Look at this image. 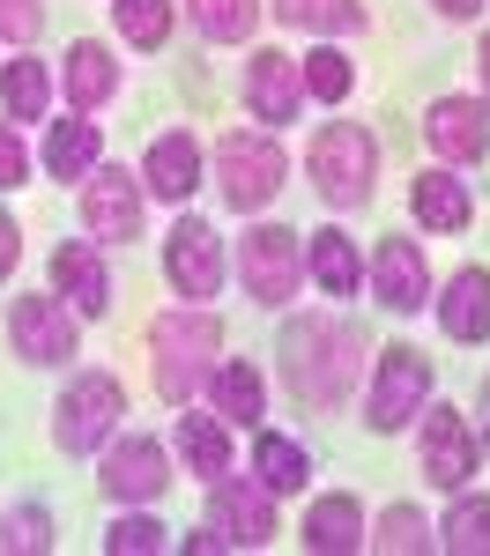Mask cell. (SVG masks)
Returning <instances> with one entry per match:
<instances>
[{
    "label": "cell",
    "instance_id": "11",
    "mask_svg": "<svg viewBox=\"0 0 490 556\" xmlns=\"http://www.w3.org/2000/svg\"><path fill=\"white\" fill-rule=\"evenodd\" d=\"M372 290L387 312H424L431 298V275H424V253L409 245V238H387L379 253H372Z\"/></svg>",
    "mask_w": 490,
    "mask_h": 556
},
{
    "label": "cell",
    "instance_id": "25",
    "mask_svg": "<svg viewBox=\"0 0 490 556\" xmlns=\"http://www.w3.org/2000/svg\"><path fill=\"white\" fill-rule=\"evenodd\" d=\"M45 164L60 178H89V164H97V127L89 119H60L52 141H45Z\"/></svg>",
    "mask_w": 490,
    "mask_h": 556
},
{
    "label": "cell",
    "instance_id": "37",
    "mask_svg": "<svg viewBox=\"0 0 490 556\" xmlns=\"http://www.w3.org/2000/svg\"><path fill=\"white\" fill-rule=\"evenodd\" d=\"M0 38L8 45L38 38V0H0Z\"/></svg>",
    "mask_w": 490,
    "mask_h": 556
},
{
    "label": "cell",
    "instance_id": "21",
    "mask_svg": "<svg viewBox=\"0 0 490 556\" xmlns=\"http://www.w3.org/2000/svg\"><path fill=\"white\" fill-rule=\"evenodd\" d=\"M409 201H416V215H424V230H461V223L476 215L468 186H461V178H445V172H424Z\"/></svg>",
    "mask_w": 490,
    "mask_h": 556
},
{
    "label": "cell",
    "instance_id": "31",
    "mask_svg": "<svg viewBox=\"0 0 490 556\" xmlns=\"http://www.w3.org/2000/svg\"><path fill=\"white\" fill-rule=\"evenodd\" d=\"M120 30H127V45H164L172 38V0H120Z\"/></svg>",
    "mask_w": 490,
    "mask_h": 556
},
{
    "label": "cell",
    "instance_id": "35",
    "mask_svg": "<svg viewBox=\"0 0 490 556\" xmlns=\"http://www.w3.org/2000/svg\"><path fill=\"white\" fill-rule=\"evenodd\" d=\"M298 75H305V89H312V97H327V104L350 97V60H342V52H312Z\"/></svg>",
    "mask_w": 490,
    "mask_h": 556
},
{
    "label": "cell",
    "instance_id": "38",
    "mask_svg": "<svg viewBox=\"0 0 490 556\" xmlns=\"http://www.w3.org/2000/svg\"><path fill=\"white\" fill-rule=\"evenodd\" d=\"M23 172H30V156H23V141H15V127H0V186H15Z\"/></svg>",
    "mask_w": 490,
    "mask_h": 556
},
{
    "label": "cell",
    "instance_id": "13",
    "mask_svg": "<svg viewBox=\"0 0 490 556\" xmlns=\"http://www.w3.org/2000/svg\"><path fill=\"white\" fill-rule=\"evenodd\" d=\"M83 223H89V238H134V223H141V186H134L127 172H89Z\"/></svg>",
    "mask_w": 490,
    "mask_h": 556
},
{
    "label": "cell",
    "instance_id": "12",
    "mask_svg": "<svg viewBox=\"0 0 490 556\" xmlns=\"http://www.w3.org/2000/svg\"><path fill=\"white\" fill-rule=\"evenodd\" d=\"M164 267H172V282L186 298H216V282H223L216 230H209V223H178L172 245H164Z\"/></svg>",
    "mask_w": 490,
    "mask_h": 556
},
{
    "label": "cell",
    "instance_id": "17",
    "mask_svg": "<svg viewBox=\"0 0 490 556\" xmlns=\"http://www.w3.org/2000/svg\"><path fill=\"white\" fill-rule=\"evenodd\" d=\"M439 319H445L453 342H483V334H490V275H483V267H461V275L445 282Z\"/></svg>",
    "mask_w": 490,
    "mask_h": 556
},
{
    "label": "cell",
    "instance_id": "30",
    "mask_svg": "<svg viewBox=\"0 0 490 556\" xmlns=\"http://www.w3.org/2000/svg\"><path fill=\"white\" fill-rule=\"evenodd\" d=\"M193 23L216 45H238L253 23H261V0H193Z\"/></svg>",
    "mask_w": 490,
    "mask_h": 556
},
{
    "label": "cell",
    "instance_id": "18",
    "mask_svg": "<svg viewBox=\"0 0 490 556\" xmlns=\"http://www.w3.org/2000/svg\"><path fill=\"white\" fill-rule=\"evenodd\" d=\"M141 178H149L156 201H186V193L201 186V149H193V134H164V141L149 149Z\"/></svg>",
    "mask_w": 490,
    "mask_h": 556
},
{
    "label": "cell",
    "instance_id": "23",
    "mask_svg": "<svg viewBox=\"0 0 490 556\" xmlns=\"http://www.w3.org/2000/svg\"><path fill=\"white\" fill-rule=\"evenodd\" d=\"M209 393H216V416H230V424H253L261 416V371H246V364H216L209 371Z\"/></svg>",
    "mask_w": 490,
    "mask_h": 556
},
{
    "label": "cell",
    "instance_id": "29",
    "mask_svg": "<svg viewBox=\"0 0 490 556\" xmlns=\"http://www.w3.org/2000/svg\"><path fill=\"white\" fill-rule=\"evenodd\" d=\"M275 15L298 23V30H356V23H364L356 0H275Z\"/></svg>",
    "mask_w": 490,
    "mask_h": 556
},
{
    "label": "cell",
    "instance_id": "42",
    "mask_svg": "<svg viewBox=\"0 0 490 556\" xmlns=\"http://www.w3.org/2000/svg\"><path fill=\"white\" fill-rule=\"evenodd\" d=\"M483 438H490V379H483Z\"/></svg>",
    "mask_w": 490,
    "mask_h": 556
},
{
    "label": "cell",
    "instance_id": "8",
    "mask_svg": "<svg viewBox=\"0 0 490 556\" xmlns=\"http://www.w3.org/2000/svg\"><path fill=\"white\" fill-rule=\"evenodd\" d=\"M8 334H15V356H23V364H60V356H75V319H67V304H52V298H15Z\"/></svg>",
    "mask_w": 490,
    "mask_h": 556
},
{
    "label": "cell",
    "instance_id": "16",
    "mask_svg": "<svg viewBox=\"0 0 490 556\" xmlns=\"http://www.w3.org/2000/svg\"><path fill=\"white\" fill-rule=\"evenodd\" d=\"M104 490H112L120 505H141V497H156V490H164V445H149V438H127V445H112V460H104Z\"/></svg>",
    "mask_w": 490,
    "mask_h": 556
},
{
    "label": "cell",
    "instance_id": "27",
    "mask_svg": "<svg viewBox=\"0 0 490 556\" xmlns=\"http://www.w3.org/2000/svg\"><path fill=\"white\" fill-rule=\"evenodd\" d=\"M445 549L453 556H490V497H461L453 513H445Z\"/></svg>",
    "mask_w": 490,
    "mask_h": 556
},
{
    "label": "cell",
    "instance_id": "14",
    "mask_svg": "<svg viewBox=\"0 0 490 556\" xmlns=\"http://www.w3.org/2000/svg\"><path fill=\"white\" fill-rule=\"evenodd\" d=\"M246 97H253V112L261 119H298V104H305V75H298V60L290 52H253V67H246Z\"/></svg>",
    "mask_w": 490,
    "mask_h": 556
},
{
    "label": "cell",
    "instance_id": "22",
    "mask_svg": "<svg viewBox=\"0 0 490 556\" xmlns=\"http://www.w3.org/2000/svg\"><path fill=\"white\" fill-rule=\"evenodd\" d=\"M112 89H120V67H112V52H104V45H75V52H67V97H75V104H104V97H112Z\"/></svg>",
    "mask_w": 490,
    "mask_h": 556
},
{
    "label": "cell",
    "instance_id": "24",
    "mask_svg": "<svg viewBox=\"0 0 490 556\" xmlns=\"http://www.w3.org/2000/svg\"><path fill=\"white\" fill-rule=\"evenodd\" d=\"M178 445H186V460H193V475H230V438H223L216 416H178Z\"/></svg>",
    "mask_w": 490,
    "mask_h": 556
},
{
    "label": "cell",
    "instance_id": "2",
    "mask_svg": "<svg viewBox=\"0 0 490 556\" xmlns=\"http://www.w3.org/2000/svg\"><path fill=\"white\" fill-rule=\"evenodd\" d=\"M149 349H156V393L186 408V401L209 386V371H216L223 334H216L209 312H164V319L149 327Z\"/></svg>",
    "mask_w": 490,
    "mask_h": 556
},
{
    "label": "cell",
    "instance_id": "28",
    "mask_svg": "<svg viewBox=\"0 0 490 556\" xmlns=\"http://www.w3.org/2000/svg\"><path fill=\"white\" fill-rule=\"evenodd\" d=\"M52 83H45L38 60H8V75H0V104H8V119H38Z\"/></svg>",
    "mask_w": 490,
    "mask_h": 556
},
{
    "label": "cell",
    "instance_id": "26",
    "mask_svg": "<svg viewBox=\"0 0 490 556\" xmlns=\"http://www.w3.org/2000/svg\"><path fill=\"white\" fill-rule=\"evenodd\" d=\"M312 275H319L335 298H350L356 282H364V267H356V245L342 238V230H319V238H312Z\"/></svg>",
    "mask_w": 490,
    "mask_h": 556
},
{
    "label": "cell",
    "instance_id": "36",
    "mask_svg": "<svg viewBox=\"0 0 490 556\" xmlns=\"http://www.w3.org/2000/svg\"><path fill=\"white\" fill-rule=\"evenodd\" d=\"M104 549L112 556H156L164 549V527H156V519H120V527H112V534H104Z\"/></svg>",
    "mask_w": 490,
    "mask_h": 556
},
{
    "label": "cell",
    "instance_id": "33",
    "mask_svg": "<svg viewBox=\"0 0 490 556\" xmlns=\"http://www.w3.org/2000/svg\"><path fill=\"white\" fill-rule=\"evenodd\" d=\"M261 482L267 490H305V453L290 438H261Z\"/></svg>",
    "mask_w": 490,
    "mask_h": 556
},
{
    "label": "cell",
    "instance_id": "10",
    "mask_svg": "<svg viewBox=\"0 0 490 556\" xmlns=\"http://www.w3.org/2000/svg\"><path fill=\"white\" fill-rule=\"evenodd\" d=\"M209 490H216L209 513H216V527L230 534V549H261V542H275V505H267V490H246V482H230V475H216Z\"/></svg>",
    "mask_w": 490,
    "mask_h": 556
},
{
    "label": "cell",
    "instance_id": "7",
    "mask_svg": "<svg viewBox=\"0 0 490 556\" xmlns=\"http://www.w3.org/2000/svg\"><path fill=\"white\" fill-rule=\"evenodd\" d=\"M238 275H246V290H253L261 304H282V298H298L305 253H298V238H290V230H246Z\"/></svg>",
    "mask_w": 490,
    "mask_h": 556
},
{
    "label": "cell",
    "instance_id": "41",
    "mask_svg": "<svg viewBox=\"0 0 490 556\" xmlns=\"http://www.w3.org/2000/svg\"><path fill=\"white\" fill-rule=\"evenodd\" d=\"M476 67H483V89H490V38H483V60H476Z\"/></svg>",
    "mask_w": 490,
    "mask_h": 556
},
{
    "label": "cell",
    "instance_id": "20",
    "mask_svg": "<svg viewBox=\"0 0 490 556\" xmlns=\"http://www.w3.org/2000/svg\"><path fill=\"white\" fill-rule=\"evenodd\" d=\"M356 542H364V513H356L350 497H319L305 513V549L342 556V549H356Z\"/></svg>",
    "mask_w": 490,
    "mask_h": 556
},
{
    "label": "cell",
    "instance_id": "39",
    "mask_svg": "<svg viewBox=\"0 0 490 556\" xmlns=\"http://www.w3.org/2000/svg\"><path fill=\"white\" fill-rule=\"evenodd\" d=\"M15 253H23V238H15V223L0 215V282H8V267H15Z\"/></svg>",
    "mask_w": 490,
    "mask_h": 556
},
{
    "label": "cell",
    "instance_id": "4",
    "mask_svg": "<svg viewBox=\"0 0 490 556\" xmlns=\"http://www.w3.org/2000/svg\"><path fill=\"white\" fill-rule=\"evenodd\" d=\"M216 178L230 208H267L282 186V149L267 134H223L216 141Z\"/></svg>",
    "mask_w": 490,
    "mask_h": 556
},
{
    "label": "cell",
    "instance_id": "19",
    "mask_svg": "<svg viewBox=\"0 0 490 556\" xmlns=\"http://www.w3.org/2000/svg\"><path fill=\"white\" fill-rule=\"evenodd\" d=\"M52 282L67 290L75 312H104V304H112V275H104L97 245H60V253H52Z\"/></svg>",
    "mask_w": 490,
    "mask_h": 556
},
{
    "label": "cell",
    "instance_id": "34",
    "mask_svg": "<svg viewBox=\"0 0 490 556\" xmlns=\"http://www.w3.org/2000/svg\"><path fill=\"white\" fill-rule=\"evenodd\" d=\"M372 549H387V556H416V549H424V519L409 513V505H394V513L379 519V534H372Z\"/></svg>",
    "mask_w": 490,
    "mask_h": 556
},
{
    "label": "cell",
    "instance_id": "5",
    "mask_svg": "<svg viewBox=\"0 0 490 556\" xmlns=\"http://www.w3.org/2000/svg\"><path fill=\"white\" fill-rule=\"evenodd\" d=\"M127 416V393H120V379H104V371H83V379L67 386V401H60V424H52V438L67 445V453H89V445H104L112 438V424Z\"/></svg>",
    "mask_w": 490,
    "mask_h": 556
},
{
    "label": "cell",
    "instance_id": "9",
    "mask_svg": "<svg viewBox=\"0 0 490 556\" xmlns=\"http://www.w3.org/2000/svg\"><path fill=\"white\" fill-rule=\"evenodd\" d=\"M468 475H476V430H468V416L431 408V416H424V482L461 490Z\"/></svg>",
    "mask_w": 490,
    "mask_h": 556
},
{
    "label": "cell",
    "instance_id": "15",
    "mask_svg": "<svg viewBox=\"0 0 490 556\" xmlns=\"http://www.w3.org/2000/svg\"><path fill=\"white\" fill-rule=\"evenodd\" d=\"M431 149H439L445 164H468V156H483L490 149V119L476 97H439L431 104Z\"/></svg>",
    "mask_w": 490,
    "mask_h": 556
},
{
    "label": "cell",
    "instance_id": "6",
    "mask_svg": "<svg viewBox=\"0 0 490 556\" xmlns=\"http://www.w3.org/2000/svg\"><path fill=\"white\" fill-rule=\"evenodd\" d=\"M424 393H431V356L409 349V342H394L387 356H379V379H372L364 416H372V430H401L416 408H424Z\"/></svg>",
    "mask_w": 490,
    "mask_h": 556
},
{
    "label": "cell",
    "instance_id": "40",
    "mask_svg": "<svg viewBox=\"0 0 490 556\" xmlns=\"http://www.w3.org/2000/svg\"><path fill=\"white\" fill-rule=\"evenodd\" d=\"M445 15H476V8H483V0H439Z\"/></svg>",
    "mask_w": 490,
    "mask_h": 556
},
{
    "label": "cell",
    "instance_id": "3",
    "mask_svg": "<svg viewBox=\"0 0 490 556\" xmlns=\"http://www.w3.org/2000/svg\"><path fill=\"white\" fill-rule=\"evenodd\" d=\"M372 172H379V149H372V134L350 127V119H335V127L312 141V178H319V193H327L335 208L372 201Z\"/></svg>",
    "mask_w": 490,
    "mask_h": 556
},
{
    "label": "cell",
    "instance_id": "1",
    "mask_svg": "<svg viewBox=\"0 0 490 556\" xmlns=\"http://www.w3.org/2000/svg\"><path fill=\"white\" fill-rule=\"evenodd\" d=\"M282 371L298 386V401L342 408L356 371H364V342H356V327H342V319H298L282 334Z\"/></svg>",
    "mask_w": 490,
    "mask_h": 556
},
{
    "label": "cell",
    "instance_id": "32",
    "mask_svg": "<svg viewBox=\"0 0 490 556\" xmlns=\"http://www.w3.org/2000/svg\"><path fill=\"white\" fill-rule=\"evenodd\" d=\"M38 556V549H52V519L38 513V505H23V513H8L0 519V556Z\"/></svg>",
    "mask_w": 490,
    "mask_h": 556
}]
</instances>
